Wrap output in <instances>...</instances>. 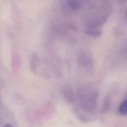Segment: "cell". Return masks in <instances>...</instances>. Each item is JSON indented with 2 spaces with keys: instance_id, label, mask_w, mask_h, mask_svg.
Wrapping results in <instances>:
<instances>
[{
  "instance_id": "8",
  "label": "cell",
  "mask_w": 127,
  "mask_h": 127,
  "mask_svg": "<svg viewBox=\"0 0 127 127\" xmlns=\"http://www.w3.org/2000/svg\"><path fill=\"white\" fill-rule=\"evenodd\" d=\"M114 1H117V2H125L126 0H114Z\"/></svg>"
},
{
  "instance_id": "4",
  "label": "cell",
  "mask_w": 127,
  "mask_h": 127,
  "mask_svg": "<svg viewBox=\"0 0 127 127\" xmlns=\"http://www.w3.org/2000/svg\"><path fill=\"white\" fill-rule=\"evenodd\" d=\"M118 112L119 115H127V99H125L120 104L118 110Z\"/></svg>"
},
{
  "instance_id": "1",
  "label": "cell",
  "mask_w": 127,
  "mask_h": 127,
  "mask_svg": "<svg viewBox=\"0 0 127 127\" xmlns=\"http://www.w3.org/2000/svg\"><path fill=\"white\" fill-rule=\"evenodd\" d=\"M80 108L86 113H94L98 100V91L92 85H84L77 92Z\"/></svg>"
},
{
  "instance_id": "3",
  "label": "cell",
  "mask_w": 127,
  "mask_h": 127,
  "mask_svg": "<svg viewBox=\"0 0 127 127\" xmlns=\"http://www.w3.org/2000/svg\"><path fill=\"white\" fill-rule=\"evenodd\" d=\"M79 63L81 65H83L84 67H87V66H91V64H92V58L89 54L87 53H83L79 58Z\"/></svg>"
},
{
  "instance_id": "7",
  "label": "cell",
  "mask_w": 127,
  "mask_h": 127,
  "mask_svg": "<svg viewBox=\"0 0 127 127\" xmlns=\"http://www.w3.org/2000/svg\"><path fill=\"white\" fill-rule=\"evenodd\" d=\"M125 18L127 21V8H126V11H125Z\"/></svg>"
},
{
  "instance_id": "5",
  "label": "cell",
  "mask_w": 127,
  "mask_h": 127,
  "mask_svg": "<svg viewBox=\"0 0 127 127\" xmlns=\"http://www.w3.org/2000/svg\"><path fill=\"white\" fill-rule=\"evenodd\" d=\"M85 33L91 37H99L102 34V31L99 29H86Z\"/></svg>"
},
{
  "instance_id": "6",
  "label": "cell",
  "mask_w": 127,
  "mask_h": 127,
  "mask_svg": "<svg viewBox=\"0 0 127 127\" xmlns=\"http://www.w3.org/2000/svg\"><path fill=\"white\" fill-rule=\"evenodd\" d=\"M3 127H14V126L12 125H11V124H5Z\"/></svg>"
},
{
  "instance_id": "2",
  "label": "cell",
  "mask_w": 127,
  "mask_h": 127,
  "mask_svg": "<svg viewBox=\"0 0 127 127\" xmlns=\"http://www.w3.org/2000/svg\"><path fill=\"white\" fill-rule=\"evenodd\" d=\"M61 7L66 12H77L82 10L88 3V0H61Z\"/></svg>"
}]
</instances>
